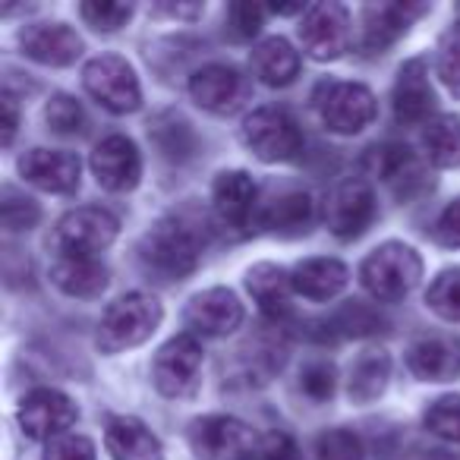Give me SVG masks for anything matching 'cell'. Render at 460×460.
Here are the masks:
<instances>
[{
    "mask_svg": "<svg viewBox=\"0 0 460 460\" xmlns=\"http://www.w3.org/2000/svg\"><path fill=\"white\" fill-rule=\"evenodd\" d=\"M139 259L146 262L148 271L161 275L164 281H183L199 269L202 240L180 217H164L142 237Z\"/></svg>",
    "mask_w": 460,
    "mask_h": 460,
    "instance_id": "6da1fadb",
    "label": "cell"
},
{
    "mask_svg": "<svg viewBox=\"0 0 460 460\" xmlns=\"http://www.w3.org/2000/svg\"><path fill=\"white\" fill-rule=\"evenodd\" d=\"M422 278V259L407 243H382L359 265V281L366 294L378 303H401Z\"/></svg>",
    "mask_w": 460,
    "mask_h": 460,
    "instance_id": "7a4b0ae2",
    "label": "cell"
},
{
    "mask_svg": "<svg viewBox=\"0 0 460 460\" xmlns=\"http://www.w3.org/2000/svg\"><path fill=\"white\" fill-rule=\"evenodd\" d=\"M164 309L152 294H127L117 303H111L98 325V350L104 353H123L133 347L146 344L158 332Z\"/></svg>",
    "mask_w": 460,
    "mask_h": 460,
    "instance_id": "3957f363",
    "label": "cell"
},
{
    "mask_svg": "<svg viewBox=\"0 0 460 460\" xmlns=\"http://www.w3.org/2000/svg\"><path fill=\"white\" fill-rule=\"evenodd\" d=\"M243 146L265 164H284L303 152V133L281 108H259L243 120Z\"/></svg>",
    "mask_w": 460,
    "mask_h": 460,
    "instance_id": "277c9868",
    "label": "cell"
},
{
    "mask_svg": "<svg viewBox=\"0 0 460 460\" xmlns=\"http://www.w3.org/2000/svg\"><path fill=\"white\" fill-rule=\"evenodd\" d=\"M117 217L104 208L95 205H85V208H73L66 211L58 221L51 234V246L64 256H85V259H98V252L108 250L117 240Z\"/></svg>",
    "mask_w": 460,
    "mask_h": 460,
    "instance_id": "5b68a950",
    "label": "cell"
},
{
    "mask_svg": "<svg viewBox=\"0 0 460 460\" xmlns=\"http://www.w3.org/2000/svg\"><path fill=\"white\" fill-rule=\"evenodd\" d=\"M83 85L111 114H133L142 104V89L136 70L117 54H102L83 70Z\"/></svg>",
    "mask_w": 460,
    "mask_h": 460,
    "instance_id": "8992f818",
    "label": "cell"
},
{
    "mask_svg": "<svg viewBox=\"0 0 460 460\" xmlns=\"http://www.w3.org/2000/svg\"><path fill=\"white\" fill-rule=\"evenodd\" d=\"M190 447L199 460H252L259 441L237 416L211 413L190 426Z\"/></svg>",
    "mask_w": 460,
    "mask_h": 460,
    "instance_id": "52a82bcc",
    "label": "cell"
},
{
    "mask_svg": "<svg viewBox=\"0 0 460 460\" xmlns=\"http://www.w3.org/2000/svg\"><path fill=\"white\" fill-rule=\"evenodd\" d=\"M378 215L376 192L366 180H344L338 183L325 199V227L332 230L338 240H357L372 227Z\"/></svg>",
    "mask_w": 460,
    "mask_h": 460,
    "instance_id": "ba28073f",
    "label": "cell"
},
{
    "mask_svg": "<svg viewBox=\"0 0 460 460\" xmlns=\"http://www.w3.org/2000/svg\"><path fill=\"white\" fill-rule=\"evenodd\" d=\"M350 16L341 4H315L303 10L300 22V45L313 60H338L350 48Z\"/></svg>",
    "mask_w": 460,
    "mask_h": 460,
    "instance_id": "9c48e42d",
    "label": "cell"
},
{
    "mask_svg": "<svg viewBox=\"0 0 460 460\" xmlns=\"http://www.w3.org/2000/svg\"><path fill=\"white\" fill-rule=\"evenodd\" d=\"M202 369V344L196 334H177L158 350L152 363V382L164 397H186L196 391Z\"/></svg>",
    "mask_w": 460,
    "mask_h": 460,
    "instance_id": "30bf717a",
    "label": "cell"
},
{
    "mask_svg": "<svg viewBox=\"0 0 460 460\" xmlns=\"http://www.w3.org/2000/svg\"><path fill=\"white\" fill-rule=\"evenodd\" d=\"M319 114L332 133L357 136L376 120L378 104L366 85L359 83H332L325 85V95L319 102Z\"/></svg>",
    "mask_w": 460,
    "mask_h": 460,
    "instance_id": "8fae6325",
    "label": "cell"
},
{
    "mask_svg": "<svg viewBox=\"0 0 460 460\" xmlns=\"http://www.w3.org/2000/svg\"><path fill=\"white\" fill-rule=\"evenodd\" d=\"M20 426L32 441L64 438L66 429L79 420V410L64 391L58 388H35L20 403Z\"/></svg>",
    "mask_w": 460,
    "mask_h": 460,
    "instance_id": "7c38bea8",
    "label": "cell"
},
{
    "mask_svg": "<svg viewBox=\"0 0 460 460\" xmlns=\"http://www.w3.org/2000/svg\"><path fill=\"white\" fill-rule=\"evenodd\" d=\"M256 180L246 171H224L211 183V208L227 234L243 237L250 234V224L256 217Z\"/></svg>",
    "mask_w": 460,
    "mask_h": 460,
    "instance_id": "4fadbf2b",
    "label": "cell"
},
{
    "mask_svg": "<svg viewBox=\"0 0 460 460\" xmlns=\"http://www.w3.org/2000/svg\"><path fill=\"white\" fill-rule=\"evenodd\" d=\"M246 95H250L246 76L227 64H208L190 76V98L208 114H234L243 108Z\"/></svg>",
    "mask_w": 460,
    "mask_h": 460,
    "instance_id": "5bb4252c",
    "label": "cell"
},
{
    "mask_svg": "<svg viewBox=\"0 0 460 460\" xmlns=\"http://www.w3.org/2000/svg\"><path fill=\"white\" fill-rule=\"evenodd\" d=\"M183 319L192 334H202V338H227V334H234L243 325L246 313H243V303L237 300L234 290L208 288L186 303Z\"/></svg>",
    "mask_w": 460,
    "mask_h": 460,
    "instance_id": "9a60e30c",
    "label": "cell"
},
{
    "mask_svg": "<svg viewBox=\"0 0 460 460\" xmlns=\"http://www.w3.org/2000/svg\"><path fill=\"white\" fill-rule=\"evenodd\" d=\"M92 173L108 192H129L142 180V155L127 136H108L92 152Z\"/></svg>",
    "mask_w": 460,
    "mask_h": 460,
    "instance_id": "2e32d148",
    "label": "cell"
},
{
    "mask_svg": "<svg viewBox=\"0 0 460 460\" xmlns=\"http://www.w3.org/2000/svg\"><path fill=\"white\" fill-rule=\"evenodd\" d=\"M79 158L73 152H54V148H32L20 158V173L26 183H32L41 192H66L79 190Z\"/></svg>",
    "mask_w": 460,
    "mask_h": 460,
    "instance_id": "e0dca14e",
    "label": "cell"
},
{
    "mask_svg": "<svg viewBox=\"0 0 460 460\" xmlns=\"http://www.w3.org/2000/svg\"><path fill=\"white\" fill-rule=\"evenodd\" d=\"M20 48L41 66H70L83 54V39L64 22H32L20 32Z\"/></svg>",
    "mask_w": 460,
    "mask_h": 460,
    "instance_id": "ac0fdd59",
    "label": "cell"
},
{
    "mask_svg": "<svg viewBox=\"0 0 460 460\" xmlns=\"http://www.w3.org/2000/svg\"><path fill=\"white\" fill-rule=\"evenodd\" d=\"M435 111V92L429 83V66L422 58H413L401 66L394 79V117L403 127H422Z\"/></svg>",
    "mask_w": 460,
    "mask_h": 460,
    "instance_id": "d6986e66",
    "label": "cell"
},
{
    "mask_svg": "<svg viewBox=\"0 0 460 460\" xmlns=\"http://www.w3.org/2000/svg\"><path fill=\"white\" fill-rule=\"evenodd\" d=\"M407 369L420 382H454L460 376V341L451 334H422L410 344Z\"/></svg>",
    "mask_w": 460,
    "mask_h": 460,
    "instance_id": "ffe728a7",
    "label": "cell"
},
{
    "mask_svg": "<svg viewBox=\"0 0 460 460\" xmlns=\"http://www.w3.org/2000/svg\"><path fill=\"white\" fill-rule=\"evenodd\" d=\"M366 167H369L372 177H378L385 186L397 192L401 199L413 196L416 190L426 186L422 177V164L416 161V155L407 146H382V148H369L366 155Z\"/></svg>",
    "mask_w": 460,
    "mask_h": 460,
    "instance_id": "44dd1931",
    "label": "cell"
},
{
    "mask_svg": "<svg viewBox=\"0 0 460 460\" xmlns=\"http://www.w3.org/2000/svg\"><path fill=\"white\" fill-rule=\"evenodd\" d=\"M420 13H426V7H410V4H372V7H366L363 35H359L363 54H385L407 32L410 20Z\"/></svg>",
    "mask_w": 460,
    "mask_h": 460,
    "instance_id": "7402d4cb",
    "label": "cell"
},
{
    "mask_svg": "<svg viewBox=\"0 0 460 460\" xmlns=\"http://www.w3.org/2000/svg\"><path fill=\"white\" fill-rule=\"evenodd\" d=\"M104 447L114 460H164L158 435L136 416H111L104 429Z\"/></svg>",
    "mask_w": 460,
    "mask_h": 460,
    "instance_id": "603a6c76",
    "label": "cell"
},
{
    "mask_svg": "<svg viewBox=\"0 0 460 460\" xmlns=\"http://www.w3.org/2000/svg\"><path fill=\"white\" fill-rule=\"evenodd\" d=\"M54 288H60L66 296L76 300H95L108 290L111 271L102 259H85V256H64L54 262L51 269Z\"/></svg>",
    "mask_w": 460,
    "mask_h": 460,
    "instance_id": "cb8c5ba5",
    "label": "cell"
},
{
    "mask_svg": "<svg viewBox=\"0 0 460 460\" xmlns=\"http://www.w3.org/2000/svg\"><path fill=\"white\" fill-rule=\"evenodd\" d=\"M290 281H294V294L313 303H328L347 288L350 271L338 259H306L290 271Z\"/></svg>",
    "mask_w": 460,
    "mask_h": 460,
    "instance_id": "d4e9b609",
    "label": "cell"
},
{
    "mask_svg": "<svg viewBox=\"0 0 460 460\" xmlns=\"http://www.w3.org/2000/svg\"><path fill=\"white\" fill-rule=\"evenodd\" d=\"M246 290L252 294V300L259 303L265 315L281 319L290 309V294H294V281L281 265L259 262L246 271Z\"/></svg>",
    "mask_w": 460,
    "mask_h": 460,
    "instance_id": "484cf974",
    "label": "cell"
},
{
    "mask_svg": "<svg viewBox=\"0 0 460 460\" xmlns=\"http://www.w3.org/2000/svg\"><path fill=\"white\" fill-rule=\"evenodd\" d=\"M252 70L271 89H284L300 76V51L288 39H265L252 48Z\"/></svg>",
    "mask_w": 460,
    "mask_h": 460,
    "instance_id": "4316f807",
    "label": "cell"
},
{
    "mask_svg": "<svg viewBox=\"0 0 460 460\" xmlns=\"http://www.w3.org/2000/svg\"><path fill=\"white\" fill-rule=\"evenodd\" d=\"M262 224L278 234V237H306L315 224V202L309 192H288V196L275 199L271 208L265 211Z\"/></svg>",
    "mask_w": 460,
    "mask_h": 460,
    "instance_id": "83f0119b",
    "label": "cell"
},
{
    "mask_svg": "<svg viewBox=\"0 0 460 460\" xmlns=\"http://www.w3.org/2000/svg\"><path fill=\"white\" fill-rule=\"evenodd\" d=\"M391 378V357L385 350H366L350 366V378H347V394L357 403H372L385 394Z\"/></svg>",
    "mask_w": 460,
    "mask_h": 460,
    "instance_id": "f1b7e54d",
    "label": "cell"
},
{
    "mask_svg": "<svg viewBox=\"0 0 460 460\" xmlns=\"http://www.w3.org/2000/svg\"><path fill=\"white\" fill-rule=\"evenodd\" d=\"M422 148L435 167H460V117H432L422 133Z\"/></svg>",
    "mask_w": 460,
    "mask_h": 460,
    "instance_id": "f546056e",
    "label": "cell"
},
{
    "mask_svg": "<svg viewBox=\"0 0 460 460\" xmlns=\"http://www.w3.org/2000/svg\"><path fill=\"white\" fill-rule=\"evenodd\" d=\"M385 319L366 303H347L344 309H338L328 325V332L341 334V338H366V334L382 332Z\"/></svg>",
    "mask_w": 460,
    "mask_h": 460,
    "instance_id": "4dcf8cb0",
    "label": "cell"
},
{
    "mask_svg": "<svg viewBox=\"0 0 460 460\" xmlns=\"http://www.w3.org/2000/svg\"><path fill=\"white\" fill-rule=\"evenodd\" d=\"M426 306L445 322H460V269L441 271L426 294Z\"/></svg>",
    "mask_w": 460,
    "mask_h": 460,
    "instance_id": "1f68e13d",
    "label": "cell"
},
{
    "mask_svg": "<svg viewBox=\"0 0 460 460\" xmlns=\"http://www.w3.org/2000/svg\"><path fill=\"white\" fill-rule=\"evenodd\" d=\"M422 422H426V429L432 435L460 445V394H447L432 401L426 416H422Z\"/></svg>",
    "mask_w": 460,
    "mask_h": 460,
    "instance_id": "d6a6232c",
    "label": "cell"
},
{
    "mask_svg": "<svg viewBox=\"0 0 460 460\" xmlns=\"http://www.w3.org/2000/svg\"><path fill=\"white\" fill-rule=\"evenodd\" d=\"M79 16L89 22L95 32H117L133 16V4H117V0H85L79 4Z\"/></svg>",
    "mask_w": 460,
    "mask_h": 460,
    "instance_id": "836d02e7",
    "label": "cell"
},
{
    "mask_svg": "<svg viewBox=\"0 0 460 460\" xmlns=\"http://www.w3.org/2000/svg\"><path fill=\"white\" fill-rule=\"evenodd\" d=\"M0 217H4V227L10 234H22V230H32L41 217V208L35 199L16 192L13 186L4 190V202H0Z\"/></svg>",
    "mask_w": 460,
    "mask_h": 460,
    "instance_id": "e575fe53",
    "label": "cell"
},
{
    "mask_svg": "<svg viewBox=\"0 0 460 460\" xmlns=\"http://www.w3.org/2000/svg\"><path fill=\"white\" fill-rule=\"evenodd\" d=\"M315 460H363V441L350 429H328L315 438Z\"/></svg>",
    "mask_w": 460,
    "mask_h": 460,
    "instance_id": "d590c367",
    "label": "cell"
},
{
    "mask_svg": "<svg viewBox=\"0 0 460 460\" xmlns=\"http://www.w3.org/2000/svg\"><path fill=\"white\" fill-rule=\"evenodd\" d=\"M45 120H48V127L60 136H76L85 129L83 108H79V102L70 95H54L45 108Z\"/></svg>",
    "mask_w": 460,
    "mask_h": 460,
    "instance_id": "8d00e7d4",
    "label": "cell"
},
{
    "mask_svg": "<svg viewBox=\"0 0 460 460\" xmlns=\"http://www.w3.org/2000/svg\"><path fill=\"white\" fill-rule=\"evenodd\" d=\"M334 385H338V372H334L332 363H309L300 376V388L309 401L322 403V401H332L334 394Z\"/></svg>",
    "mask_w": 460,
    "mask_h": 460,
    "instance_id": "74e56055",
    "label": "cell"
},
{
    "mask_svg": "<svg viewBox=\"0 0 460 460\" xmlns=\"http://www.w3.org/2000/svg\"><path fill=\"white\" fill-rule=\"evenodd\" d=\"M438 76L454 95H460V29H451V32L441 39L438 45Z\"/></svg>",
    "mask_w": 460,
    "mask_h": 460,
    "instance_id": "f35d334b",
    "label": "cell"
},
{
    "mask_svg": "<svg viewBox=\"0 0 460 460\" xmlns=\"http://www.w3.org/2000/svg\"><path fill=\"white\" fill-rule=\"evenodd\" d=\"M41 460H98L95 445L85 435H64V438L48 441Z\"/></svg>",
    "mask_w": 460,
    "mask_h": 460,
    "instance_id": "ab89813d",
    "label": "cell"
},
{
    "mask_svg": "<svg viewBox=\"0 0 460 460\" xmlns=\"http://www.w3.org/2000/svg\"><path fill=\"white\" fill-rule=\"evenodd\" d=\"M432 240L445 250H460V196L441 208L432 224Z\"/></svg>",
    "mask_w": 460,
    "mask_h": 460,
    "instance_id": "60d3db41",
    "label": "cell"
},
{
    "mask_svg": "<svg viewBox=\"0 0 460 460\" xmlns=\"http://www.w3.org/2000/svg\"><path fill=\"white\" fill-rule=\"evenodd\" d=\"M252 460H303V451L288 432H269L259 438L256 457Z\"/></svg>",
    "mask_w": 460,
    "mask_h": 460,
    "instance_id": "b9f144b4",
    "label": "cell"
},
{
    "mask_svg": "<svg viewBox=\"0 0 460 460\" xmlns=\"http://www.w3.org/2000/svg\"><path fill=\"white\" fill-rule=\"evenodd\" d=\"M262 20H265V10L256 7V4H234L230 7V26H234L237 35H243V39H252L262 29Z\"/></svg>",
    "mask_w": 460,
    "mask_h": 460,
    "instance_id": "7bdbcfd3",
    "label": "cell"
},
{
    "mask_svg": "<svg viewBox=\"0 0 460 460\" xmlns=\"http://www.w3.org/2000/svg\"><path fill=\"white\" fill-rule=\"evenodd\" d=\"M0 111H4V146H13L16 127H20V114H16V98L10 92H4V102H0Z\"/></svg>",
    "mask_w": 460,
    "mask_h": 460,
    "instance_id": "ee69618b",
    "label": "cell"
}]
</instances>
